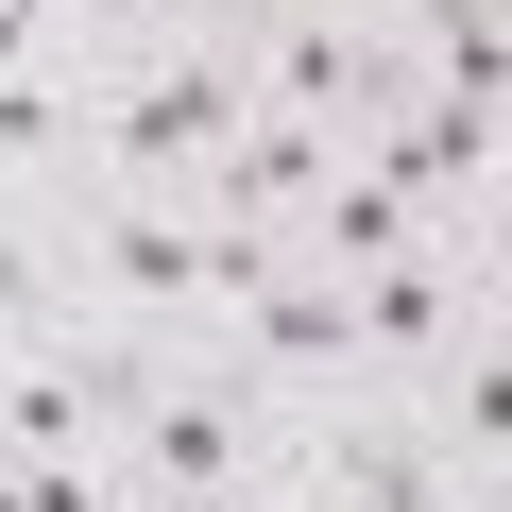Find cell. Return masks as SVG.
<instances>
[{
  "label": "cell",
  "mask_w": 512,
  "mask_h": 512,
  "mask_svg": "<svg viewBox=\"0 0 512 512\" xmlns=\"http://www.w3.org/2000/svg\"><path fill=\"white\" fill-rule=\"evenodd\" d=\"M86 256H103V308H137V325H239L256 291L291 274V239L222 222L205 188H120L86 222Z\"/></svg>",
  "instance_id": "1"
},
{
  "label": "cell",
  "mask_w": 512,
  "mask_h": 512,
  "mask_svg": "<svg viewBox=\"0 0 512 512\" xmlns=\"http://www.w3.org/2000/svg\"><path fill=\"white\" fill-rule=\"evenodd\" d=\"M239 137H256V69H239L222 35H188V52L120 69V120H103L120 188H205V171H222Z\"/></svg>",
  "instance_id": "2"
},
{
  "label": "cell",
  "mask_w": 512,
  "mask_h": 512,
  "mask_svg": "<svg viewBox=\"0 0 512 512\" xmlns=\"http://www.w3.org/2000/svg\"><path fill=\"white\" fill-rule=\"evenodd\" d=\"M359 154H376V171H393V188H410L427 222H461V205H478V188L512 171V120H495V103H461V86H427V103H393V120H376Z\"/></svg>",
  "instance_id": "3"
},
{
  "label": "cell",
  "mask_w": 512,
  "mask_h": 512,
  "mask_svg": "<svg viewBox=\"0 0 512 512\" xmlns=\"http://www.w3.org/2000/svg\"><path fill=\"white\" fill-rule=\"evenodd\" d=\"M342 188V120H274V103H256V137L205 171V205L222 222H256V239H308V205Z\"/></svg>",
  "instance_id": "4"
},
{
  "label": "cell",
  "mask_w": 512,
  "mask_h": 512,
  "mask_svg": "<svg viewBox=\"0 0 512 512\" xmlns=\"http://www.w3.org/2000/svg\"><path fill=\"white\" fill-rule=\"evenodd\" d=\"M256 461V376L222 359V376H171L154 410H137V478L154 495H205V478H239Z\"/></svg>",
  "instance_id": "5"
},
{
  "label": "cell",
  "mask_w": 512,
  "mask_h": 512,
  "mask_svg": "<svg viewBox=\"0 0 512 512\" xmlns=\"http://www.w3.org/2000/svg\"><path fill=\"white\" fill-rule=\"evenodd\" d=\"M291 256H325V274H393V256H461V239H444L376 154H342V188L308 205V239H291Z\"/></svg>",
  "instance_id": "6"
},
{
  "label": "cell",
  "mask_w": 512,
  "mask_h": 512,
  "mask_svg": "<svg viewBox=\"0 0 512 512\" xmlns=\"http://www.w3.org/2000/svg\"><path fill=\"white\" fill-rule=\"evenodd\" d=\"M359 359V291L342 274H274L239 308V376H342Z\"/></svg>",
  "instance_id": "7"
},
{
  "label": "cell",
  "mask_w": 512,
  "mask_h": 512,
  "mask_svg": "<svg viewBox=\"0 0 512 512\" xmlns=\"http://www.w3.org/2000/svg\"><path fill=\"white\" fill-rule=\"evenodd\" d=\"M256 103H274V120H342L359 103V137H376V35L359 18H291L274 69H256Z\"/></svg>",
  "instance_id": "8"
},
{
  "label": "cell",
  "mask_w": 512,
  "mask_h": 512,
  "mask_svg": "<svg viewBox=\"0 0 512 512\" xmlns=\"http://www.w3.org/2000/svg\"><path fill=\"white\" fill-rule=\"evenodd\" d=\"M342 291H359V359H427L461 325V274H444V256H393V274H342Z\"/></svg>",
  "instance_id": "9"
},
{
  "label": "cell",
  "mask_w": 512,
  "mask_h": 512,
  "mask_svg": "<svg viewBox=\"0 0 512 512\" xmlns=\"http://www.w3.org/2000/svg\"><path fill=\"white\" fill-rule=\"evenodd\" d=\"M444 427H461L478 461H512V342H461V359H444Z\"/></svg>",
  "instance_id": "10"
},
{
  "label": "cell",
  "mask_w": 512,
  "mask_h": 512,
  "mask_svg": "<svg viewBox=\"0 0 512 512\" xmlns=\"http://www.w3.org/2000/svg\"><path fill=\"white\" fill-rule=\"evenodd\" d=\"M18 512H120L103 461H18Z\"/></svg>",
  "instance_id": "11"
},
{
  "label": "cell",
  "mask_w": 512,
  "mask_h": 512,
  "mask_svg": "<svg viewBox=\"0 0 512 512\" xmlns=\"http://www.w3.org/2000/svg\"><path fill=\"white\" fill-rule=\"evenodd\" d=\"M171 18H188V35H222V52H239V35H256V0H171Z\"/></svg>",
  "instance_id": "12"
},
{
  "label": "cell",
  "mask_w": 512,
  "mask_h": 512,
  "mask_svg": "<svg viewBox=\"0 0 512 512\" xmlns=\"http://www.w3.org/2000/svg\"><path fill=\"white\" fill-rule=\"evenodd\" d=\"M154 512H256V478H205V495H154Z\"/></svg>",
  "instance_id": "13"
},
{
  "label": "cell",
  "mask_w": 512,
  "mask_h": 512,
  "mask_svg": "<svg viewBox=\"0 0 512 512\" xmlns=\"http://www.w3.org/2000/svg\"><path fill=\"white\" fill-rule=\"evenodd\" d=\"M410 512H478V495H410Z\"/></svg>",
  "instance_id": "14"
},
{
  "label": "cell",
  "mask_w": 512,
  "mask_h": 512,
  "mask_svg": "<svg viewBox=\"0 0 512 512\" xmlns=\"http://www.w3.org/2000/svg\"><path fill=\"white\" fill-rule=\"evenodd\" d=\"M495 512H512V495H495Z\"/></svg>",
  "instance_id": "15"
}]
</instances>
